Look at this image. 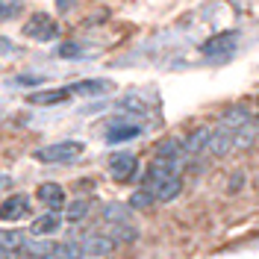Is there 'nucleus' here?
I'll use <instances>...</instances> for the list:
<instances>
[{
    "label": "nucleus",
    "instance_id": "obj_1",
    "mask_svg": "<svg viewBox=\"0 0 259 259\" xmlns=\"http://www.w3.org/2000/svg\"><path fill=\"white\" fill-rule=\"evenodd\" d=\"M236 45H239V30H224L218 35H212V38H206L200 45V53L209 56V59H227L236 50Z\"/></svg>",
    "mask_w": 259,
    "mask_h": 259
},
{
    "label": "nucleus",
    "instance_id": "obj_2",
    "mask_svg": "<svg viewBox=\"0 0 259 259\" xmlns=\"http://www.w3.org/2000/svg\"><path fill=\"white\" fill-rule=\"evenodd\" d=\"M82 153L80 142H56V145H48L41 150H35V159L38 162H71Z\"/></svg>",
    "mask_w": 259,
    "mask_h": 259
},
{
    "label": "nucleus",
    "instance_id": "obj_3",
    "mask_svg": "<svg viewBox=\"0 0 259 259\" xmlns=\"http://www.w3.org/2000/svg\"><path fill=\"white\" fill-rule=\"evenodd\" d=\"M24 35L27 38H35V41H53L56 35H59V27H56V21L45 12H38V15H32L27 24H24Z\"/></svg>",
    "mask_w": 259,
    "mask_h": 259
},
{
    "label": "nucleus",
    "instance_id": "obj_4",
    "mask_svg": "<svg viewBox=\"0 0 259 259\" xmlns=\"http://www.w3.org/2000/svg\"><path fill=\"white\" fill-rule=\"evenodd\" d=\"M77 244H80L82 259H103L115 250V242L109 236H100V233H92V236H85V239L77 242Z\"/></svg>",
    "mask_w": 259,
    "mask_h": 259
},
{
    "label": "nucleus",
    "instance_id": "obj_5",
    "mask_svg": "<svg viewBox=\"0 0 259 259\" xmlns=\"http://www.w3.org/2000/svg\"><path fill=\"white\" fill-rule=\"evenodd\" d=\"M233 150V133L224 127L212 130L209 133V142H206V153H212V156H224V153H230Z\"/></svg>",
    "mask_w": 259,
    "mask_h": 259
},
{
    "label": "nucleus",
    "instance_id": "obj_6",
    "mask_svg": "<svg viewBox=\"0 0 259 259\" xmlns=\"http://www.w3.org/2000/svg\"><path fill=\"white\" fill-rule=\"evenodd\" d=\"M109 171H112V177L118 180V183L130 180L133 174H136V156H133V153H118V156H112Z\"/></svg>",
    "mask_w": 259,
    "mask_h": 259
},
{
    "label": "nucleus",
    "instance_id": "obj_7",
    "mask_svg": "<svg viewBox=\"0 0 259 259\" xmlns=\"http://www.w3.org/2000/svg\"><path fill=\"white\" fill-rule=\"evenodd\" d=\"M209 127H197L194 133H189V139L183 142V156H197L206 150V142H209Z\"/></svg>",
    "mask_w": 259,
    "mask_h": 259
},
{
    "label": "nucleus",
    "instance_id": "obj_8",
    "mask_svg": "<svg viewBox=\"0 0 259 259\" xmlns=\"http://www.w3.org/2000/svg\"><path fill=\"white\" fill-rule=\"evenodd\" d=\"M244 124H250V112H247V106H230V109L221 115V124H218V127L236 133V130H242Z\"/></svg>",
    "mask_w": 259,
    "mask_h": 259
},
{
    "label": "nucleus",
    "instance_id": "obj_9",
    "mask_svg": "<svg viewBox=\"0 0 259 259\" xmlns=\"http://www.w3.org/2000/svg\"><path fill=\"white\" fill-rule=\"evenodd\" d=\"M27 209H30V200H27L24 194H15V197H9V200L0 206V218H3V221H18V218H24Z\"/></svg>",
    "mask_w": 259,
    "mask_h": 259
},
{
    "label": "nucleus",
    "instance_id": "obj_10",
    "mask_svg": "<svg viewBox=\"0 0 259 259\" xmlns=\"http://www.w3.org/2000/svg\"><path fill=\"white\" fill-rule=\"evenodd\" d=\"M68 97H71V92L65 85V89H50V92H32V95H27V100L35 106H50V103H62Z\"/></svg>",
    "mask_w": 259,
    "mask_h": 259
},
{
    "label": "nucleus",
    "instance_id": "obj_11",
    "mask_svg": "<svg viewBox=\"0 0 259 259\" xmlns=\"http://www.w3.org/2000/svg\"><path fill=\"white\" fill-rule=\"evenodd\" d=\"M156 159L171 162V165H180V159H183V142H177V139L162 142V145L156 147Z\"/></svg>",
    "mask_w": 259,
    "mask_h": 259
},
{
    "label": "nucleus",
    "instance_id": "obj_12",
    "mask_svg": "<svg viewBox=\"0 0 259 259\" xmlns=\"http://www.w3.org/2000/svg\"><path fill=\"white\" fill-rule=\"evenodd\" d=\"M38 197H41V203L50 206V209H59L65 203V192H62V186H56V183H45L38 189Z\"/></svg>",
    "mask_w": 259,
    "mask_h": 259
},
{
    "label": "nucleus",
    "instance_id": "obj_13",
    "mask_svg": "<svg viewBox=\"0 0 259 259\" xmlns=\"http://www.w3.org/2000/svg\"><path fill=\"white\" fill-rule=\"evenodd\" d=\"M68 92L71 95H103V92H109V82L106 80H82V82L68 85Z\"/></svg>",
    "mask_w": 259,
    "mask_h": 259
},
{
    "label": "nucleus",
    "instance_id": "obj_14",
    "mask_svg": "<svg viewBox=\"0 0 259 259\" xmlns=\"http://www.w3.org/2000/svg\"><path fill=\"white\" fill-rule=\"evenodd\" d=\"M139 133H142V127H139V124H118V127H112L109 133H106V142H109V145H118V142L136 139Z\"/></svg>",
    "mask_w": 259,
    "mask_h": 259
},
{
    "label": "nucleus",
    "instance_id": "obj_15",
    "mask_svg": "<svg viewBox=\"0 0 259 259\" xmlns=\"http://www.w3.org/2000/svg\"><path fill=\"white\" fill-rule=\"evenodd\" d=\"M180 192H183V180H180V177H168L159 189L153 192V197H156V200H162V203H168V200H174Z\"/></svg>",
    "mask_w": 259,
    "mask_h": 259
},
{
    "label": "nucleus",
    "instance_id": "obj_16",
    "mask_svg": "<svg viewBox=\"0 0 259 259\" xmlns=\"http://www.w3.org/2000/svg\"><path fill=\"white\" fill-rule=\"evenodd\" d=\"M50 259H82L80 244H77V242H59V244H53Z\"/></svg>",
    "mask_w": 259,
    "mask_h": 259
},
{
    "label": "nucleus",
    "instance_id": "obj_17",
    "mask_svg": "<svg viewBox=\"0 0 259 259\" xmlns=\"http://www.w3.org/2000/svg\"><path fill=\"white\" fill-rule=\"evenodd\" d=\"M56 227H59V218L53 212H48V215H41V218L32 221V233L35 236H48V233H56Z\"/></svg>",
    "mask_w": 259,
    "mask_h": 259
},
{
    "label": "nucleus",
    "instance_id": "obj_18",
    "mask_svg": "<svg viewBox=\"0 0 259 259\" xmlns=\"http://www.w3.org/2000/svg\"><path fill=\"white\" fill-rule=\"evenodd\" d=\"M0 247H3L6 253L24 247V233H18V230H0Z\"/></svg>",
    "mask_w": 259,
    "mask_h": 259
},
{
    "label": "nucleus",
    "instance_id": "obj_19",
    "mask_svg": "<svg viewBox=\"0 0 259 259\" xmlns=\"http://www.w3.org/2000/svg\"><path fill=\"white\" fill-rule=\"evenodd\" d=\"M253 139H256V127H253V124H244L242 130L233 133V147H250Z\"/></svg>",
    "mask_w": 259,
    "mask_h": 259
},
{
    "label": "nucleus",
    "instance_id": "obj_20",
    "mask_svg": "<svg viewBox=\"0 0 259 259\" xmlns=\"http://www.w3.org/2000/svg\"><path fill=\"white\" fill-rule=\"evenodd\" d=\"M109 233H112V236H109L112 242H133V239L139 236V233H136V227L127 224V221H124V224H112V230H109Z\"/></svg>",
    "mask_w": 259,
    "mask_h": 259
},
{
    "label": "nucleus",
    "instance_id": "obj_21",
    "mask_svg": "<svg viewBox=\"0 0 259 259\" xmlns=\"http://www.w3.org/2000/svg\"><path fill=\"white\" fill-rule=\"evenodd\" d=\"M21 9H24V3H21V0H0V18H3V21L18 18V15H21Z\"/></svg>",
    "mask_w": 259,
    "mask_h": 259
},
{
    "label": "nucleus",
    "instance_id": "obj_22",
    "mask_svg": "<svg viewBox=\"0 0 259 259\" xmlns=\"http://www.w3.org/2000/svg\"><path fill=\"white\" fill-rule=\"evenodd\" d=\"M89 206H92L89 200H74V203L68 206V212H65V215H68V221H82V218H85V212H89Z\"/></svg>",
    "mask_w": 259,
    "mask_h": 259
},
{
    "label": "nucleus",
    "instance_id": "obj_23",
    "mask_svg": "<svg viewBox=\"0 0 259 259\" xmlns=\"http://www.w3.org/2000/svg\"><path fill=\"white\" fill-rule=\"evenodd\" d=\"M153 200H156V197L147 192V189H142V192H136L133 197H130V206H133V209H145V206H150Z\"/></svg>",
    "mask_w": 259,
    "mask_h": 259
},
{
    "label": "nucleus",
    "instance_id": "obj_24",
    "mask_svg": "<svg viewBox=\"0 0 259 259\" xmlns=\"http://www.w3.org/2000/svg\"><path fill=\"white\" fill-rule=\"evenodd\" d=\"M106 221H112V224H124V221H127V206H121V203L106 206Z\"/></svg>",
    "mask_w": 259,
    "mask_h": 259
},
{
    "label": "nucleus",
    "instance_id": "obj_25",
    "mask_svg": "<svg viewBox=\"0 0 259 259\" xmlns=\"http://www.w3.org/2000/svg\"><path fill=\"white\" fill-rule=\"evenodd\" d=\"M59 53H62V56H77V53H80V48H77V45H62V48H59Z\"/></svg>",
    "mask_w": 259,
    "mask_h": 259
},
{
    "label": "nucleus",
    "instance_id": "obj_26",
    "mask_svg": "<svg viewBox=\"0 0 259 259\" xmlns=\"http://www.w3.org/2000/svg\"><path fill=\"white\" fill-rule=\"evenodd\" d=\"M0 53H15V45L9 38H3V35H0Z\"/></svg>",
    "mask_w": 259,
    "mask_h": 259
},
{
    "label": "nucleus",
    "instance_id": "obj_27",
    "mask_svg": "<svg viewBox=\"0 0 259 259\" xmlns=\"http://www.w3.org/2000/svg\"><path fill=\"white\" fill-rule=\"evenodd\" d=\"M3 186H9V177H6V174H0V189H3Z\"/></svg>",
    "mask_w": 259,
    "mask_h": 259
},
{
    "label": "nucleus",
    "instance_id": "obj_28",
    "mask_svg": "<svg viewBox=\"0 0 259 259\" xmlns=\"http://www.w3.org/2000/svg\"><path fill=\"white\" fill-rule=\"evenodd\" d=\"M59 9H68V0H59Z\"/></svg>",
    "mask_w": 259,
    "mask_h": 259
},
{
    "label": "nucleus",
    "instance_id": "obj_29",
    "mask_svg": "<svg viewBox=\"0 0 259 259\" xmlns=\"http://www.w3.org/2000/svg\"><path fill=\"white\" fill-rule=\"evenodd\" d=\"M0 259H9V253H6V250H3V247H0Z\"/></svg>",
    "mask_w": 259,
    "mask_h": 259
}]
</instances>
